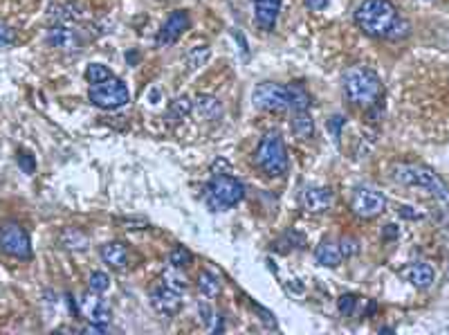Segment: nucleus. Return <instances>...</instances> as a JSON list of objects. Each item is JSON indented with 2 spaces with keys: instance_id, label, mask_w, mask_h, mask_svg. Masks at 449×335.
Wrapping results in <instances>:
<instances>
[{
  "instance_id": "obj_15",
  "label": "nucleus",
  "mask_w": 449,
  "mask_h": 335,
  "mask_svg": "<svg viewBox=\"0 0 449 335\" xmlns=\"http://www.w3.org/2000/svg\"><path fill=\"white\" fill-rule=\"evenodd\" d=\"M281 3L283 0H254L256 25L263 27V30H274L276 18H279L281 12Z\"/></svg>"
},
{
  "instance_id": "obj_10",
  "label": "nucleus",
  "mask_w": 449,
  "mask_h": 335,
  "mask_svg": "<svg viewBox=\"0 0 449 335\" xmlns=\"http://www.w3.org/2000/svg\"><path fill=\"white\" fill-rule=\"evenodd\" d=\"M45 38H47V43H50L52 47H56V50H63V52H76L83 45L81 34L76 30H72L68 23H54Z\"/></svg>"
},
{
  "instance_id": "obj_4",
  "label": "nucleus",
  "mask_w": 449,
  "mask_h": 335,
  "mask_svg": "<svg viewBox=\"0 0 449 335\" xmlns=\"http://www.w3.org/2000/svg\"><path fill=\"white\" fill-rule=\"evenodd\" d=\"M256 167L263 169V174L279 178L288 171V151H285V142L279 131H270L261 140L259 149L254 153Z\"/></svg>"
},
{
  "instance_id": "obj_29",
  "label": "nucleus",
  "mask_w": 449,
  "mask_h": 335,
  "mask_svg": "<svg viewBox=\"0 0 449 335\" xmlns=\"http://www.w3.org/2000/svg\"><path fill=\"white\" fill-rule=\"evenodd\" d=\"M191 108H194V101H191L189 97H178L173 104H171V108H169V117H178V120H183V117H187V115L191 113Z\"/></svg>"
},
{
  "instance_id": "obj_11",
  "label": "nucleus",
  "mask_w": 449,
  "mask_h": 335,
  "mask_svg": "<svg viewBox=\"0 0 449 335\" xmlns=\"http://www.w3.org/2000/svg\"><path fill=\"white\" fill-rule=\"evenodd\" d=\"M151 306L158 315H162V318H173V315L183 309V293L171 291L169 286L162 284L160 288L151 293Z\"/></svg>"
},
{
  "instance_id": "obj_28",
  "label": "nucleus",
  "mask_w": 449,
  "mask_h": 335,
  "mask_svg": "<svg viewBox=\"0 0 449 335\" xmlns=\"http://www.w3.org/2000/svg\"><path fill=\"white\" fill-rule=\"evenodd\" d=\"M209 47H205V45H200V47H194V50L189 52V56H187V68L189 70H198V68H203V65L207 63V59H209Z\"/></svg>"
},
{
  "instance_id": "obj_19",
  "label": "nucleus",
  "mask_w": 449,
  "mask_h": 335,
  "mask_svg": "<svg viewBox=\"0 0 449 335\" xmlns=\"http://www.w3.org/2000/svg\"><path fill=\"white\" fill-rule=\"evenodd\" d=\"M314 256H317V261L326 268H337L341 263V252H339V243L330 241V238H323V241L317 245V250H314Z\"/></svg>"
},
{
  "instance_id": "obj_35",
  "label": "nucleus",
  "mask_w": 449,
  "mask_h": 335,
  "mask_svg": "<svg viewBox=\"0 0 449 335\" xmlns=\"http://www.w3.org/2000/svg\"><path fill=\"white\" fill-rule=\"evenodd\" d=\"M409 34V23L407 21H396V25L391 27V32H389V36L387 38H393V41H398V38H403V36H407Z\"/></svg>"
},
{
  "instance_id": "obj_12",
  "label": "nucleus",
  "mask_w": 449,
  "mask_h": 335,
  "mask_svg": "<svg viewBox=\"0 0 449 335\" xmlns=\"http://www.w3.org/2000/svg\"><path fill=\"white\" fill-rule=\"evenodd\" d=\"M191 25V18L185 9H178V12L171 14L164 25H162V30L158 34V45L160 47H167V45H173L180 36H183Z\"/></svg>"
},
{
  "instance_id": "obj_17",
  "label": "nucleus",
  "mask_w": 449,
  "mask_h": 335,
  "mask_svg": "<svg viewBox=\"0 0 449 335\" xmlns=\"http://www.w3.org/2000/svg\"><path fill=\"white\" fill-rule=\"evenodd\" d=\"M52 23H72V21H79L83 16L81 12V5L79 3H54L50 5V12H47Z\"/></svg>"
},
{
  "instance_id": "obj_13",
  "label": "nucleus",
  "mask_w": 449,
  "mask_h": 335,
  "mask_svg": "<svg viewBox=\"0 0 449 335\" xmlns=\"http://www.w3.org/2000/svg\"><path fill=\"white\" fill-rule=\"evenodd\" d=\"M81 304V313L85 315V320L92 322V324H106L108 327V322L112 320V311H110V306L101 300V295H85V297L79 300Z\"/></svg>"
},
{
  "instance_id": "obj_24",
  "label": "nucleus",
  "mask_w": 449,
  "mask_h": 335,
  "mask_svg": "<svg viewBox=\"0 0 449 335\" xmlns=\"http://www.w3.org/2000/svg\"><path fill=\"white\" fill-rule=\"evenodd\" d=\"M198 291H200L203 297L216 300L218 295H221V281H218V277H214L212 272L203 270L198 275Z\"/></svg>"
},
{
  "instance_id": "obj_2",
  "label": "nucleus",
  "mask_w": 449,
  "mask_h": 335,
  "mask_svg": "<svg viewBox=\"0 0 449 335\" xmlns=\"http://www.w3.org/2000/svg\"><path fill=\"white\" fill-rule=\"evenodd\" d=\"M341 85L346 99L350 104H355V106H373L382 95L380 76L373 70L362 68V65H355V68H348L344 72Z\"/></svg>"
},
{
  "instance_id": "obj_33",
  "label": "nucleus",
  "mask_w": 449,
  "mask_h": 335,
  "mask_svg": "<svg viewBox=\"0 0 449 335\" xmlns=\"http://www.w3.org/2000/svg\"><path fill=\"white\" fill-rule=\"evenodd\" d=\"M198 313H200V322H203L205 327H212V322H214V311H212V306H209L205 300L198 304Z\"/></svg>"
},
{
  "instance_id": "obj_36",
  "label": "nucleus",
  "mask_w": 449,
  "mask_h": 335,
  "mask_svg": "<svg viewBox=\"0 0 449 335\" xmlns=\"http://www.w3.org/2000/svg\"><path fill=\"white\" fill-rule=\"evenodd\" d=\"M337 306H339L341 315H350L353 309H355V295H341L339 302H337Z\"/></svg>"
},
{
  "instance_id": "obj_14",
  "label": "nucleus",
  "mask_w": 449,
  "mask_h": 335,
  "mask_svg": "<svg viewBox=\"0 0 449 335\" xmlns=\"http://www.w3.org/2000/svg\"><path fill=\"white\" fill-rule=\"evenodd\" d=\"M335 203V194H332V189L328 187H305L303 189V205L308 212L312 214H323L328 212Z\"/></svg>"
},
{
  "instance_id": "obj_26",
  "label": "nucleus",
  "mask_w": 449,
  "mask_h": 335,
  "mask_svg": "<svg viewBox=\"0 0 449 335\" xmlns=\"http://www.w3.org/2000/svg\"><path fill=\"white\" fill-rule=\"evenodd\" d=\"M110 288V277L106 272H101V270H94L90 275V279H88V291L94 293V295H103Z\"/></svg>"
},
{
  "instance_id": "obj_23",
  "label": "nucleus",
  "mask_w": 449,
  "mask_h": 335,
  "mask_svg": "<svg viewBox=\"0 0 449 335\" xmlns=\"http://www.w3.org/2000/svg\"><path fill=\"white\" fill-rule=\"evenodd\" d=\"M196 111L200 113V117L207 120H218L221 117V101L212 95H198L196 97Z\"/></svg>"
},
{
  "instance_id": "obj_16",
  "label": "nucleus",
  "mask_w": 449,
  "mask_h": 335,
  "mask_svg": "<svg viewBox=\"0 0 449 335\" xmlns=\"http://www.w3.org/2000/svg\"><path fill=\"white\" fill-rule=\"evenodd\" d=\"M403 277H407L409 281H412L416 288H429V286L434 284V268L429 265L427 261H414V263H409L405 270H403Z\"/></svg>"
},
{
  "instance_id": "obj_40",
  "label": "nucleus",
  "mask_w": 449,
  "mask_h": 335,
  "mask_svg": "<svg viewBox=\"0 0 449 335\" xmlns=\"http://www.w3.org/2000/svg\"><path fill=\"white\" fill-rule=\"evenodd\" d=\"M382 236H384V238H396L398 236V227L396 225H387L384 232H382Z\"/></svg>"
},
{
  "instance_id": "obj_5",
  "label": "nucleus",
  "mask_w": 449,
  "mask_h": 335,
  "mask_svg": "<svg viewBox=\"0 0 449 335\" xmlns=\"http://www.w3.org/2000/svg\"><path fill=\"white\" fill-rule=\"evenodd\" d=\"M243 196H245L243 183L227 174H216V178L207 187V205L212 207L214 212H221V209H229V207L238 205L243 200Z\"/></svg>"
},
{
  "instance_id": "obj_37",
  "label": "nucleus",
  "mask_w": 449,
  "mask_h": 335,
  "mask_svg": "<svg viewBox=\"0 0 449 335\" xmlns=\"http://www.w3.org/2000/svg\"><path fill=\"white\" fill-rule=\"evenodd\" d=\"M344 124H346V120H344L341 115H335V117H330V120H328V131L332 133V138H335V140L339 138V133H341V126H344Z\"/></svg>"
},
{
  "instance_id": "obj_1",
  "label": "nucleus",
  "mask_w": 449,
  "mask_h": 335,
  "mask_svg": "<svg viewBox=\"0 0 449 335\" xmlns=\"http://www.w3.org/2000/svg\"><path fill=\"white\" fill-rule=\"evenodd\" d=\"M398 18V9L391 0H364L355 12L357 27L373 38H387Z\"/></svg>"
},
{
  "instance_id": "obj_6",
  "label": "nucleus",
  "mask_w": 449,
  "mask_h": 335,
  "mask_svg": "<svg viewBox=\"0 0 449 335\" xmlns=\"http://www.w3.org/2000/svg\"><path fill=\"white\" fill-rule=\"evenodd\" d=\"M88 97L97 108L103 111H117L121 106H126L130 95L126 83L119 81L117 76H108L106 81H99V83H90V90H88Z\"/></svg>"
},
{
  "instance_id": "obj_32",
  "label": "nucleus",
  "mask_w": 449,
  "mask_h": 335,
  "mask_svg": "<svg viewBox=\"0 0 449 335\" xmlns=\"http://www.w3.org/2000/svg\"><path fill=\"white\" fill-rule=\"evenodd\" d=\"M16 41H18V36H16V32L12 30V27L0 23V47H9V45H14Z\"/></svg>"
},
{
  "instance_id": "obj_7",
  "label": "nucleus",
  "mask_w": 449,
  "mask_h": 335,
  "mask_svg": "<svg viewBox=\"0 0 449 335\" xmlns=\"http://www.w3.org/2000/svg\"><path fill=\"white\" fill-rule=\"evenodd\" d=\"M252 101L259 111L267 113H283L290 108V97H288V85L265 81L259 83L252 92Z\"/></svg>"
},
{
  "instance_id": "obj_3",
  "label": "nucleus",
  "mask_w": 449,
  "mask_h": 335,
  "mask_svg": "<svg viewBox=\"0 0 449 335\" xmlns=\"http://www.w3.org/2000/svg\"><path fill=\"white\" fill-rule=\"evenodd\" d=\"M391 178H393L398 185L423 187L438 200H449V189L443 183V178L438 176L434 169H429L425 165H403V162H400V165L391 167Z\"/></svg>"
},
{
  "instance_id": "obj_27",
  "label": "nucleus",
  "mask_w": 449,
  "mask_h": 335,
  "mask_svg": "<svg viewBox=\"0 0 449 335\" xmlns=\"http://www.w3.org/2000/svg\"><path fill=\"white\" fill-rule=\"evenodd\" d=\"M108 76H112L110 68L103 63H90L88 68H85V81L88 83H99V81H106Z\"/></svg>"
},
{
  "instance_id": "obj_9",
  "label": "nucleus",
  "mask_w": 449,
  "mask_h": 335,
  "mask_svg": "<svg viewBox=\"0 0 449 335\" xmlns=\"http://www.w3.org/2000/svg\"><path fill=\"white\" fill-rule=\"evenodd\" d=\"M353 214L359 218H378L387 209V196L373 187H357L350 198Z\"/></svg>"
},
{
  "instance_id": "obj_18",
  "label": "nucleus",
  "mask_w": 449,
  "mask_h": 335,
  "mask_svg": "<svg viewBox=\"0 0 449 335\" xmlns=\"http://www.w3.org/2000/svg\"><path fill=\"white\" fill-rule=\"evenodd\" d=\"M101 259H103V263H108L110 268H117V270H121V268H126V263H128V247L124 243H119V241L106 243L101 247Z\"/></svg>"
},
{
  "instance_id": "obj_21",
  "label": "nucleus",
  "mask_w": 449,
  "mask_h": 335,
  "mask_svg": "<svg viewBox=\"0 0 449 335\" xmlns=\"http://www.w3.org/2000/svg\"><path fill=\"white\" fill-rule=\"evenodd\" d=\"M288 97H290V108L292 111H308L312 106L310 92L305 90L301 83H290L288 85Z\"/></svg>"
},
{
  "instance_id": "obj_22",
  "label": "nucleus",
  "mask_w": 449,
  "mask_h": 335,
  "mask_svg": "<svg viewBox=\"0 0 449 335\" xmlns=\"http://www.w3.org/2000/svg\"><path fill=\"white\" fill-rule=\"evenodd\" d=\"M61 243H63V247H68V250L81 252V250H88L90 238L85 236L81 229L70 227V229H65V232L61 234Z\"/></svg>"
},
{
  "instance_id": "obj_30",
  "label": "nucleus",
  "mask_w": 449,
  "mask_h": 335,
  "mask_svg": "<svg viewBox=\"0 0 449 335\" xmlns=\"http://www.w3.org/2000/svg\"><path fill=\"white\" fill-rule=\"evenodd\" d=\"M191 252L187 250V247H183V245H178V247H173V250L169 252V265H176V268H185V265H189L191 263Z\"/></svg>"
},
{
  "instance_id": "obj_34",
  "label": "nucleus",
  "mask_w": 449,
  "mask_h": 335,
  "mask_svg": "<svg viewBox=\"0 0 449 335\" xmlns=\"http://www.w3.org/2000/svg\"><path fill=\"white\" fill-rule=\"evenodd\" d=\"M18 165H21V169L25 171V174H34V169H36V162L32 158V153H25V151L18 153Z\"/></svg>"
},
{
  "instance_id": "obj_8",
  "label": "nucleus",
  "mask_w": 449,
  "mask_h": 335,
  "mask_svg": "<svg viewBox=\"0 0 449 335\" xmlns=\"http://www.w3.org/2000/svg\"><path fill=\"white\" fill-rule=\"evenodd\" d=\"M0 250L9 256L27 261L32 259V241L30 234L18 223H5L0 227Z\"/></svg>"
},
{
  "instance_id": "obj_39",
  "label": "nucleus",
  "mask_w": 449,
  "mask_h": 335,
  "mask_svg": "<svg viewBox=\"0 0 449 335\" xmlns=\"http://www.w3.org/2000/svg\"><path fill=\"white\" fill-rule=\"evenodd\" d=\"M305 7H308L310 12H321V9L328 7V0H305Z\"/></svg>"
},
{
  "instance_id": "obj_31",
  "label": "nucleus",
  "mask_w": 449,
  "mask_h": 335,
  "mask_svg": "<svg viewBox=\"0 0 449 335\" xmlns=\"http://www.w3.org/2000/svg\"><path fill=\"white\" fill-rule=\"evenodd\" d=\"M339 252H341L344 259H350V256H355L359 252V241H357L355 236H341Z\"/></svg>"
},
{
  "instance_id": "obj_20",
  "label": "nucleus",
  "mask_w": 449,
  "mask_h": 335,
  "mask_svg": "<svg viewBox=\"0 0 449 335\" xmlns=\"http://www.w3.org/2000/svg\"><path fill=\"white\" fill-rule=\"evenodd\" d=\"M292 131H294V136L301 140H310L314 136V122L308 115V111H294Z\"/></svg>"
},
{
  "instance_id": "obj_25",
  "label": "nucleus",
  "mask_w": 449,
  "mask_h": 335,
  "mask_svg": "<svg viewBox=\"0 0 449 335\" xmlns=\"http://www.w3.org/2000/svg\"><path fill=\"white\" fill-rule=\"evenodd\" d=\"M162 284L169 286L171 291H176V293H185L187 291V279H185V275L178 270L176 265H169L164 272H162Z\"/></svg>"
},
{
  "instance_id": "obj_38",
  "label": "nucleus",
  "mask_w": 449,
  "mask_h": 335,
  "mask_svg": "<svg viewBox=\"0 0 449 335\" xmlns=\"http://www.w3.org/2000/svg\"><path fill=\"white\" fill-rule=\"evenodd\" d=\"M400 216H403V218H409V221H418V218L423 216V214H420V212H414V207L403 205V207H400Z\"/></svg>"
}]
</instances>
